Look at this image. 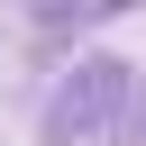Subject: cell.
Returning <instances> with one entry per match:
<instances>
[{"mask_svg":"<svg viewBox=\"0 0 146 146\" xmlns=\"http://www.w3.org/2000/svg\"><path fill=\"white\" fill-rule=\"evenodd\" d=\"M128 128H146V91H137V73L110 64V55L73 64V73L55 82V100H46V137H55V146H91V137H128Z\"/></svg>","mask_w":146,"mask_h":146,"instance_id":"6da1fadb","label":"cell"},{"mask_svg":"<svg viewBox=\"0 0 146 146\" xmlns=\"http://www.w3.org/2000/svg\"><path fill=\"white\" fill-rule=\"evenodd\" d=\"M27 9H36V18H46V27H64V18H100V9H110V0H27Z\"/></svg>","mask_w":146,"mask_h":146,"instance_id":"7a4b0ae2","label":"cell"}]
</instances>
